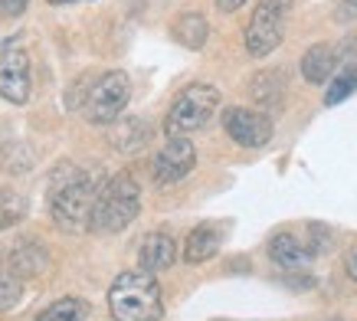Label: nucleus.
Returning <instances> with one entry per match:
<instances>
[{"label": "nucleus", "instance_id": "nucleus-13", "mask_svg": "<svg viewBox=\"0 0 357 321\" xmlns=\"http://www.w3.org/2000/svg\"><path fill=\"white\" fill-rule=\"evenodd\" d=\"M335 63H337V50L331 43H314L305 50L302 56V79L312 82V86H321L331 79L335 73Z\"/></svg>", "mask_w": 357, "mask_h": 321}, {"label": "nucleus", "instance_id": "nucleus-22", "mask_svg": "<svg viewBox=\"0 0 357 321\" xmlns=\"http://www.w3.org/2000/svg\"><path fill=\"white\" fill-rule=\"evenodd\" d=\"M308 233L314 236L312 243H308V249H312V253H325V249L331 246V230H328V226H321V223H308Z\"/></svg>", "mask_w": 357, "mask_h": 321}, {"label": "nucleus", "instance_id": "nucleus-2", "mask_svg": "<svg viewBox=\"0 0 357 321\" xmlns=\"http://www.w3.org/2000/svg\"><path fill=\"white\" fill-rule=\"evenodd\" d=\"M138 210H141L138 181H135V174L119 171L115 177H109L98 187L89 230L92 233H121V230H128L135 223Z\"/></svg>", "mask_w": 357, "mask_h": 321}, {"label": "nucleus", "instance_id": "nucleus-20", "mask_svg": "<svg viewBox=\"0 0 357 321\" xmlns=\"http://www.w3.org/2000/svg\"><path fill=\"white\" fill-rule=\"evenodd\" d=\"M354 92H357V69H344V73H337L335 79H328L325 105H337V102H344V98L354 96Z\"/></svg>", "mask_w": 357, "mask_h": 321}, {"label": "nucleus", "instance_id": "nucleus-27", "mask_svg": "<svg viewBox=\"0 0 357 321\" xmlns=\"http://www.w3.org/2000/svg\"><path fill=\"white\" fill-rule=\"evenodd\" d=\"M46 3H53V7H69V3H79V0H46Z\"/></svg>", "mask_w": 357, "mask_h": 321}, {"label": "nucleus", "instance_id": "nucleus-1", "mask_svg": "<svg viewBox=\"0 0 357 321\" xmlns=\"http://www.w3.org/2000/svg\"><path fill=\"white\" fill-rule=\"evenodd\" d=\"M109 308L115 321H161L164 299L158 278L144 269L121 272L109 289Z\"/></svg>", "mask_w": 357, "mask_h": 321}, {"label": "nucleus", "instance_id": "nucleus-6", "mask_svg": "<svg viewBox=\"0 0 357 321\" xmlns=\"http://www.w3.org/2000/svg\"><path fill=\"white\" fill-rule=\"evenodd\" d=\"M128 98H131L128 75L121 73V69H112V73L98 75V82L89 89L82 115H86V121H92V125H112V121H119V115L125 112Z\"/></svg>", "mask_w": 357, "mask_h": 321}, {"label": "nucleus", "instance_id": "nucleus-10", "mask_svg": "<svg viewBox=\"0 0 357 321\" xmlns=\"http://www.w3.org/2000/svg\"><path fill=\"white\" fill-rule=\"evenodd\" d=\"M266 253H269L272 266H279L282 272H308V269H312V259H314L308 243H302V239L292 233H275L269 239Z\"/></svg>", "mask_w": 357, "mask_h": 321}, {"label": "nucleus", "instance_id": "nucleus-21", "mask_svg": "<svg viewBox=\"0 0 357 321\" xmlns=\"http://www.w3.org/2000/svg\"><path fill=\"white\" fill-rule=\"evenodd\" d=\"M151 138V128H148V121H125L121 125V135H115V144H119L121 151H138L144 141Z\"/></svg>", "mask_w": 357, "mask_h": 321}, {"label": "nucleus", "instance_id": "nucleus-23", "mask_svg": "<svg viewBox=\"0 0 357 321\" xmlns=\"http://www.w3.org/2000/svg\"><path fill=\"white\" fill-rule=\"evenodd\" d=\"M30 7V0H0V17H7V20H17L23 17Z\"/></svg>", "mask_w": 357, "mask_h": 321}, {"label": "nucleus", "instance_id": "nucleus-5", "mask_svg": "<svg viewBox=\"0 0 357 321\" xmlns=\"http://www.w3.org/2000/svg\"><path fill=\"white\" fill-rule=\"evenodd\" d=\"M295 0H259L256 10L249 17L246 27V53L249 56H269L275 53L285 40L289 30V17H292Z\"/></svg>", "mask_w": 357, "mask_h": 321}, {"label": "nucleus", "instance_id": "nucleus-25", "mask_svg": "<svg viewBox=\"0 0 357 321\" xmlns=\"http://www.w3.org/2000/svg\"><path fill=\"white\" fill-rule=\"evenodd\" d=\"M344 269H347V276L357 282V246L347 249V256H344Z\"/></svg>", "mask_w": 357, "mask_h": 321}, {"label": "nucleus", "instance_id": "nucleus-28", "mask_svg": "<svg viewBox=\"0 0 357 321\" xmlns=\"http://www.w3.org/2000/svg\"><path fill=\"white\" fill-rule=\"evenodd\" d=\"M331 321H337V318H331Z\"/></svg>", "mask_w": 357, "mask_h": 321}, {"label": "nucleus", "instance_id": "nucleus-7", "mask_svg": "<svg viewBox=\"0 0 357 321\" xmlns=\"http://www.w3.org/2000/svg\"><path fill=\"white\" fill-rule=\"evenodd\" d=\"M223 131L239 148H266L272 141V118L259 108L229 105L223 108Z\"/></svg>", "mask_w": 357, "mask_h": 321}, {"label": "nucleus", "instance_id": "nucleus-15", "mask_svg": "<svg viewBox=\"0 0 357 321\" xmlns=\"http://www.w3.org/2000/svg\"><path fill=\"white\" fill-rule=\"evenodd\" d=\"M171 36L187 50H204L206 36H210V23H206L204 13H181L177 20L171 23Z\"/></svg>", "mask_w": 357, "mask_h": 321}, {"label": "nucleus", "instance_id": "nucleus-3", "mask_svg": "<svg viewBox=\"0 0 357 321\" xmlns=\"http://www.w3.org/2000/svg\"><path fill=\"white\" fill-rule=\"evenodd\" d=\"M98 181L86 171H73L66 181L53 187V200H50V214L53 223L66 233H86L89 220H92V207H96Z\"/></svg>", "mask_w": 357, "mask_h": 321}, {"label": "nucleus", "instance_id": "nucleus-11", "mask_svg": "<svg viewBox=\"0 0 357 321\" xmlns=\"http://www.w3.org/2000/svg\"><path fill=\"white\" fill-rule=\"evenodd\" d=\"M223 223H197L190 233H187L184 239V259L190 262V266H200V262H206V259H213L220 253V246H223Z\"/></svg>", "mask_w": 357, "mask_h": 321}, {"label": "nucleus", "instance_id": "nucleus-26", "mask_svg": "<svg viewBox=\"0 0 357 321\" xmlns=\"http://www.w3.org/2000/svg\"><path fill=\"white\" fill-rule=\"evenodd\" d=\"M243 3H249V0H217V10L220 13H236Z\"/></svg>", "mask_w": 357, "mask_h": 321}, {"label": "nucleus", "instance_id": "nucleus-14", "mask_svg": "<svg viewBox=\"0 0 357 321\" xmlns=\"http://www.w3.org/2000/svg\"><path fill=\"white\" fill-rule=\"evenodd\" d=\"M249 96L256 105H266V108H275L285 96V73L282 69H262V73L252 75L249 82Z\"/></svg>", "mask_w": 357, "mask_h": 321}, {"label": "nucleus", "instance_id": "nucleus-18", "mask_svg": "<svg viewBox=\"0 0 357 321\" xmlns=\"http://www.w3.org/2000/svg\"><path fill=\"white\" fill-rule=\"evenodd\" d=\"M26 210H30V204H26V197H23V193L0 191V233L20 223L23 216H26Z\"/></svg>", "mask_w": 357, "mask_h": 321}, {"label": "nucleus", "instance_id": "nucleus-12", "mask_svg": "<svg viewBox=\"0 0 357 321\" xmlns=\"http://www.w3.org/2000/svg\"><path fill=\"white\" fill-rule=\"evenodd\" d=\"M177 259V246H174V236L167 230H154V233L144 236V243L138 249V266L144 272H164V269L174 266Z\"/></svg>", "mask_w": 357, "mask_h": 321}, {"label": "nucleus", "instance_id": "nucleus-4", "mask_svg": "<svg viewBox=\"0 0 357 321\" xmlns=\"http://www.w3.org/2000/svg\"><path fill=\"white\" fill-rule=\"evenodd\" d=\"M220 108V89L210 82H190L184 92H177V98L167 108L164 118V131L167 138H187L200 131L213 118V112Z\"/></svg>", "mask_w": 357, "mask_h": 321}, {"label": "nucleus", "instance_id": "nucleus-17", "mask_svg": "<svg viewBox=\"0 0 357 321\" xmlns=\"http://www.w3.org/2000/svg\"><path fill=\"white\" fill-rule=\"evenodd\" d=\"M86 318H89V301L73 299V295L46 305V308L36 315V321H86Z\"/></svg>", "mask_w": 357, "mask_h": 321}, {"label": "nucleus", "instance_id": "nucleus-16", "mask_svg": "<svg viewBox=\"0 0 357 321\" xmlns=\"http://www.w3.org/2000/svg\"><path fill=\"white\" fill-rule=\"evenodd\" d=\"M7 262H10V269L23 278V276H40V272L50 266V256H46V249L40 246V243L23 239L20 246H17L10 256H7Z\"/></svg>", "mask_w": 357, "mask_h": 321}, {"label": "nucleus", "instance_id": "nucleus-8", "mask_svg": "<svg viewBox=\"0 0 357 321\" xmlns=\"http://www.w3.org/2000/svg\"><path fill=\"white\" fill-rule=\"evenodd\" d=\"M197 167V148L190 138H167L151 160V181L158 187H171V184L184 181L187 174Z\"/></svg>", "mask_w": 357, "mask_h": 321}, {"label": "nucleus", "instance_id": "nucleus-9", "mask_svg": "<svg viewBox=\"0 0 357 321\" xmlns=\"http://www.w3.org/2000/svg\"><path fill=\"white\" fill-rule=\"evenodd\" d=\"M33 92L30 79V56L20 46H7L0 53V96L13 105H26Z\"/></svg>", "mask_w": 357, "mask_h": 321}, {"label": "nucleus", "instance_id": "nucleus-24", "mask_svg": "<svg viewBox=\"0 0 357 321\" xmlns=\"http://www.w3.org/2000/svg\"><path fill=\"white\" fill-rule=\"evenodd\" d=\"M335 20L337 23H354L357 20V0H341L335 10Z\"/></svg>", "mask_w": 357, "mask_h": 321}, {"label": "nucleus", "instance_id": "nucleus-19", "mask_svg": "<svg viewBox=\"0 0 357 321\" xmlns=\"http://www.w3.org/2000/svg\"><path fill=\"white\" fill-rule=\"evenodd\" d=\"M23 295V285H20V276L10 269V262H7V256L0 253V311L13 308L17 301H20Z\"/></svg>", "mask_w": 357, "mask_h": 321}]
</instances>
